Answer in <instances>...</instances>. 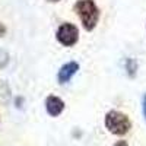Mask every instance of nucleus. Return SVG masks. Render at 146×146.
Listing matches in <instances>:
<instances>
[{
    "instance_id": "nucleus-4",
    "label": "nucleus",
    "mask_w": 146,
    "mask_h": 146,
    "mask_svg": "<svg viewBox=\"0 0 146 146\" xmlns=\"http://www.w3.org/2000/svg\"><path fill=\"white\" fill-rule=\"evenodd\" d=\"M79 69H80V66H79L78 62H73V60H72V62L64 63L62 67L58 69V72H57V82H58V85L69 83L72 80V78L79 72Z\"/></svg>"
},
{
    "instance_id": "nucleus-6",
    "label": "nucleus",
    "mask_w": 146,
    "mask_h": 146,
    "mask_svg": "<svg viewBox=\"0 0 146 146\" xmlns=\"http://www.w3.org/2000/svg\"><path fill=\"white\" fill-rule=\"evenodd\" d=\"M137 62L133 57H127L126 62H124V69H126V73L129 75V78H135L136 73H137Z\"/></svg>"
},
{
    "instance_id": "nucleus-8",
    "label": "nucleus",
    "mask_w": 146,
    "mask_h": 146,
    "mask_svg": "<svg viewBox=\"0 0 146 146\" xmlns=\"http://www.w3.org/2000/svg\"><path fill=\"white\" fill-rule=\"evenodd\" d=\"M6 32H7L6 25H5L3 22H0V38H2V36H5V35H6Z\"/></svg>"
},
{
    "instance_id": "nucleus-7",
    "label": "nucleus",
    "mask_w": 146,
    "mask_h": 146,
    "mask_svg": "<svg viewBox=\"0 0 146 146\" xmlns=\"http://www.w3.org/2000/svg\"><path fill=\"white\" fill-rule=\"evenodd\" d=\"M9 64V54L6 50L0 47V69H5Z\"/></svg>"
},
{
    "instance_id": "nucleus-2",
    "label": "nucleus",
    "mask_w": 146,
    "mask_h": 146,
    "mask_svg": "<svg viewBox=\"0 0 146 146\" xmlns=\"http://www.w3.org/2000/svg\"><path fill=\"white\" fill-rule=\"evenodd\" d=\"M105 129L114 136H126L131 129V120L118 110H110L104 118Z\"/></svg>"
},
{
    "instance_id": "nucleus-1",
    "label": "nucleus",
    "mask_w": 146,
    "mask_h": 146,
    "mask_svg": "<svg viewBox=\"0 0 146 146\" xmlns=\"http://www.w3.org/2000/svg\"><path fill=\"white\" fill-rule=\"evenodd\" d=\"M73 12L79 18L82 28L86 32H92L100 23L101 9L95 0H76L73 3Z\"/></svg>"
},
{
    "instance_id": "nucleus-5",
    "label": "nucleus",
    "mask_w": 146,
    "mask_h": 146,
    "mask_svg": "<svg viewBox=\"0 0 146 146\" xmlns=\"http://www.w3.org/2000/svg\"><path fill=\"white\" fill-rule=\"evenodd\" d=\"M44 105H45L47 114L50 117H58L60 114L64 111V108H66L64 101L60 98V96H57V95H48L45 98Z\"/></svg>"
},
{
    "instance_id": "nucleus-11",
    "label": "nucleus",
    "mask_w": 146,
    "mask_h": 146,
    "mask_svg": "<svg viewBox=\"0 0 146 146\" xmlns=\"http://www.w3.org/2000/svg\"><path fill=\"white\" fill-rule=\"evenodd\" d=\"M47 2H50V3H58V2H62V0H47Z\"/></svg>"
},
{
    "instance_id": "nucleus-9",
    "label": "nucleus",
    "mask_w": 146,
    "mask_h": 146,
    "mask_svg": "<svg viewBox=\"0 0 146 146\" xmlns=\"http://www.w3.org/2000/svg\"><path fill=\"white\" fill-rule=\"evenodd\" d=\"M114 146H129V143H127L126 140H118Z\"/></svg>"
},
{
    "instance_id": "nucleus-10",
    "label": "nucleus",
    "mask_w": 146,
    "mask_h": 146,
    "mask_svg": "<svg viewBox=\"0 0 146 146\" xmlns=\"http://www.w3.org/2000/svg\"><path fill=\"white\" fill-rule=\"evenodd\" d=\"M143 115H145V120H146V95L143 96Z\"/></svg>"
},
{
    "instance_id": "nucleus-3",
    "label": "nucleus",
    "mask_w": 146,
    "mask_h": 146,
    "mask_svg": "<svg viewBox=\"0 0 146 146\" xmlns=\"http://www.w3.org/2000/svg\"><path fill=\"white\" fill-rule=\"evenodd\" d=\"M56 40L60 45L72 48L79 42V28L73 22H63L56 29Z\"/></svg>"
}]
</instances>
